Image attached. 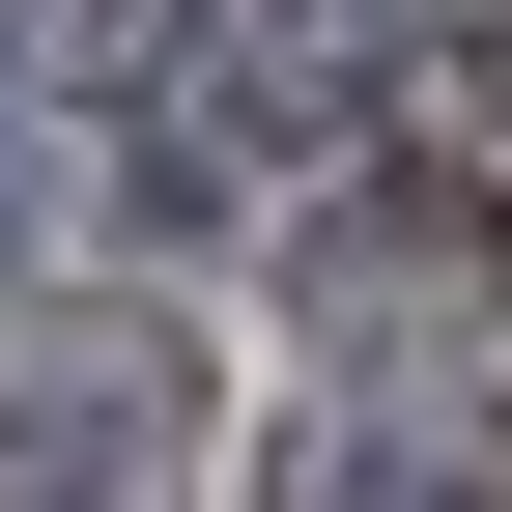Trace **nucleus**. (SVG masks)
<instances>
[{"mask_svg":"<svg viewBox=\"0 0 512 512\" xmlns=\"http://www.w3.org/2000/svg\"><path fill=\"white\" fill-rule=\"evenodd\" d=\"M171 399H200V370H171L143 313L29 342V370H0V512H143V484H171Z\"/></svg>","mask_w":512,"mask_h":512,"instance_id":"f257e3e1","label":"nucleus"},{"mask_svg":"<svg viewBox=\"0 0 512 512\" xmlns=\"http://www.w3.org/2000/svg\"><path fill=\"white\" fill-rule=\"evenodd\" d=\"M285 285H313V313H512V200H456V171L285 200Z\"/></svg>","mask_w":512,"mask_h":512,"instance_id":"f03ea898","label":"nucleus"},{"mask_svg":"<svg viewBox=\"0 0 512 512\" xmlns=\"http://www.w3.org/2000/svg\"><path fill=\"white\" fill-rule=\"evenodd\" d=\"M285 512H512V427L484 399H313L285 427Z\"/></svg>","mask_w":512,"mask_h":512,"instance_id":"7ed1b4c3","label":"nucleus"},{"mask_svg":"<svg viewBox=\"0 0 512 512\" xmlns=\"http://www.w3.org/2000/svg\"><path fill=\"white\" fill-rule=\"evenodd\" d=\"M171 57H200V0H0V86H86V114H143Z\"/></svg>","mask_w":512,"mask_h":512,"instance_id":"20e7f679","label":"nucleus"},{"mask_svg":"<svg viewBox=\"0 0 512 512\" xmlns=\"http://www.w3.org/2000/svg\"><path fill=\"white\" fill-rule=\"evenodd\" d=\"M0 256H29V171H0Z\"/></svg>","mask_w":512,"mask_h":512,"instance_id":"39448f33","label":"nucleus"}]
</instances>
